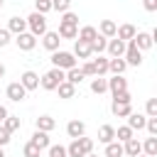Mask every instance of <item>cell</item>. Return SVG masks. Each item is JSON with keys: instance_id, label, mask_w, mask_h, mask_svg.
Here are the masks:
<instances>
[{"instance_id": "6", "label": "cell", "mask_w": 157, "mask_h": 157, "mask_svg": "<svg viewBox=\"0 0 157 157\" xmlns=\"http://www.w3.org/2000/svg\"><path fill=\"white\" fill-rule=\"evenodd\" d=\"M5 93H7V98H10L12 103H20V101H25L27 88H25L20 81H15V83H10V86H7V91H5Z\"/></svg>"}, {"instance_id": "32", "label": "cell", "mask_w": 157, "mask_h": 157, "mask_svg": "<svg viewBox=\"0 0 157 157\" xmlns=\"http://www.w3.org/2000/svg\"><path fill=\"white\" fill-rule=\"evenodd\" d=\"M130 137H135V130H132V128L120 125V128L115 130V140H118V142H125V140H130Z\"/></svg>"}, {"instance_id": "1", "label": "cell", "mask_w": 157, "mask_h": 157, "mask_svg": "<svg viewBox=\"0 0 157 157\" xmlns=\"http://www.w3.org/2000/svg\"><path fill=\"white\" fill-rule=\"evenodd\" d=\"M64 78H66V71L54 66V69H49V71H47V74L39 78V86H42L44 91H54V88H56V86H59Z\"/></svg>"}, {"instance_id": "16", "label": "cell", "mask_w": 157, "mask_h": 157, "mask_svg": "<svg viewBox=\"0 0 157 157\" xmlns=\"http://www.w3.org/2000/svg\"><path fill=\"white\" fill-rule=\"evenodd\" d=\"M29 142H34L39 150H47L49 145H52V140H49V132H44V130H34V135H32V140Z\"/></svg>"}, {"instance_id": "24", "label": "cell", "mask_w": 157, "mask_h": 157, "mask_svg": "<svg viewBox=\"0 0 157 157\" xmlns=\"http://www.w3.org/2000/svg\"><path fill=\"white\" fill-rule=\"evenodd\" d=\"M61 39H76V34H78V27H74V25H64V22H59V32H56Z\"/></svg>"}, {"instance_id": "33", "label": "cell", "mask_w": 157, "mask_h": 157, "mask_svg": "<svg viewBox=\"0 0 157 157\" xmlns=\"http://www.w3.org/2000/svg\"><path fill=\"white\" fill-rule=\"evenodd\" d=\"M66 81H69V83H74V86H78V83L83 81V74H81V69H78V66L69 69V71H66Z\"/></svg>"}, {"instance_id": "39", "label": "cell", "mask_w": 157, "mask_h": 157, "mask_svg": "<svg viewBox=\"0 0 157 157\" xmlns=\"http://www.w3.org/2000/svg\"><path fill=\"white\" fill-rule=\"evenodd\" d=\"M49 10H52V0H34V12L47 15Z\"/></svg>"}, {"instance_id": "2", "label": "cell", "mask_w": 157, "mask_h": 157, "mask_svg": "<svg viewBox=\"0 0 157 157\" xmlns=\"http://www.w3.org/2000/svg\"><path fill=\"white\" fill-rule=\"evenodd\" d=\"M52 64L56 66V69H64V71H69V69H74L76 66V56L71 54V52H52Z\"/></svg>"}, {"instance_id": "38", "label": "cell", "mask_w": 157, "mask_h": 157, "mask_svg": "<svg viewBox=\"0 0 157 157\" xmlns=\"http://www.w3.org/2000/svg\"><path fill=\"white\" fill-rule=\"evenodd\" d=\"M78 140V145H81V150H83V155H88V152H93V140L91 137H86V135H81V137H76Z\"/></svg>"}, {"instance_id": "9", "label": "cell", "mask_w": 157, "mask_h": 157, "mask_svg": "<svg viewBox=\"0 0 157 157\" xmlns=\"http://www.w3.org/2000/svg\"><path fill=\"white\" fill-rule=\"evenodd\" d=\"M42 44H44V49H49V52H56L59 49V44H61V37L56 34V32H44L42 34Z\"/></svg>"}, {"instance_id": "41", "label": "cell", "mask_w": 157, "mask_h": 157, "mask_svg": "<svg viewBox=\"0 0 157 157\" xmlns=\"http://www.w3.org/2000/svg\"><path fill=\"white\" fill-rule=\"evenodd\" d=\"M71 7V0H52V10H56V12H66Z\"/></svg>"}, {"instance_id": "47", "label": "cell", "mask_w": 157, "mask_h": 157, "mask_svg": "<svg viewBox=\"0 0 157 157\" xmlns=\"http://www.w3.org/2000/svg\"><path fill=\"white\" fill-rule=\"evenodd\" d=\"M10 44V29H0V47Z\"/></svg>"}, {"instance_id": "23", "label": "cell", "mask_w": 157, "mask_h": 157, "mask_svg": "<svg viewBox=\"0 0 157 157\" xmlns=\"http://www.w3.org/2000/svg\"><path fill=\"white\" fill-rule=\"evenodd\" d=\"M98 140H101L103 145L113 142V140H115V128H113V125H101V128H98Z\"/></svg>"}, {"instance_id": "20", "label": "cell", "mask_w": 157, "mask_h": 157, "mask_svg": "<svg viewBox=\"0 0 157 157\" xmlns=\"http://www.w3.org/2000/svg\"><path fill=\"white\" fill-rule=\"evenodd\" d=\"M110 110H113L115 118H128V115L132 113V105H130V103H118V101H113Z\"/></svg>"}, {"instance_id": "50", "label": "cell", "mask_w": 157, "mask_h": 157, "mask_svg": "<svg viewBox=\"0 0 157 157\" xmlns=\"http://www.w3.org/2000/svg\"><path fill=\"white\" fill-rule=\"evenodd\" d=\"M2 76H5V66L0 64V78H2Z\"/></svg>"}, {"instance_id": "34", "label": "cell", "mask_w": 157, "mask_h": 157, "mask_svg": "<svg viewBox=\"0 0 157 157\" xmlns=\"http://www.w3.org/2000/svg\"><path fill=\"white\" fill-rule=\"evenodd\" d=\"M2 125H5V128H7L10 132H17V130L22 128V123H20V118H17V115H10V113H7V118L2 120Z\"/></svg>"}, {"instance_id": "51", "label": "cell", "mask_w": 157, "mask_h": 157, "mask_svg": "<svg viewBox=\"0 0 157 157\" xmlns=\"http://www.w3.org/2000/svg\"><path fill=\"white\" fill-rule=\"evenodd\" d=\"M83 157H98V155H93V152H88V155H83Z\"/></svg>"}, {"instance_id": "36", "label": "cell", "mask_w": 157, "mask_h": 157, "mask_svg": "<svg viewBox=\"0 0 157 157\" xmlns=\"http://www.w3.org/2000/svg\"><path fill=\"white\" fill-rule=\"evenodd\" d=\"M66 157H83V150H81L78 140H74V142L66 147Z\"/></svg>"}, {"instance_id": "48", "label": "cell", "mask_w": 157, "mask_h": 157, "mask_svg": "<svg viewBox=\"0 0 157 157\" xmlns=\"http://www.w3.org/2000/svg\"><path fill=\"white\" fill-rule=\"evenodd\" d=\"M142 5H145L147 12H155L157 10V0H142Z\"/></svg>"}, {"instance_id": "26", "label": "cell", "mask_w": 157, "mask_h": 157, "mask_svg": "<svg viewBox=\"0 0 157 157\" xmlns=\"http://www.w3.org/2000/svg\"><path fill=\"white\" fill-rule=\"evenodd\" d=\"M91 91L93 93H105L108 91V78H103V76H93V81H91Z\"/></svg>"}, {"instance_id": "31", "label": "cell", "mask_w": 157, "mask_h": 157, "mask_svg": "<svg viewBox=\"0 0 157 157\" xmlns=\"http://www.w3.org/2000/svg\"><path fill=\"white\" fill-rule=\"evenodd\" d=\"M91 64H93V69H96V76L108 74V59H105V56H101V54H98V59H93Z\"/></svg>"}, {"instance_id": "43", "label": "cell", "mask_w": 157, "mask_h": 157, "mask_svg": "<svg viewBox=\"0 0 157 157\" xmlns=\"http://www.w3.org/2000/svg\"><path fill=\"white\" fill-rule=\"evenodd\" d=\"M10 135H12V132H10V130H7V128H5L2 123H0V147H5V145H7L10 140H12Z\"/></svg>"}, {"instance_id": "15", "label": "cell", "mask_w": 157, "mask_h": 157, "mask_svg": "<svg viewBox=\"0 0 157 157\" xmlns=\"http://www.w3.org/2000/svg\"><path fill=\"white\" fill-rule=\"evenodd\" d=\"M66 135L76 140V137L86 135V125H83L81 120H69V125H66Z\"/></svg>"}, {"instance_id": "42", "label": "cell", "mask_w": 157, "mask_h": 157, "mask_svg": "<svg viewBox=\"0 0 157 157\" xmlns=\"http://www.w3.org/2000/svg\"><path fill=\"white\" fill-rule=\"evenodd\" d=\"M47 150H49V157H66V147L61 145H49Z\"/></svg>"}, {"instance_id": "35", "label": "cell", "mask_w": 157, "mask_h": 157, "mask_svg": "<svg viewBox=\"0 0 157 157\" xmlns=\"http://www.w3.org/2000/svg\"><path fill=\"white\" fill-rule=\"evenodd\" d=\"M145 115H147V118H157V98H147V103H145Z\"/></svg>"}, {"instance_id": "49", "label": "cell", "mask_w": 157, "mask_h": 157, "mask_svg": "<svg viewBox=\"0 0 157 157\" xmlns=\"http://www.w3.org/2000/svg\"><path fill=\"white\" fill-rule=\"evenodd\" d=\"M5 118H7V108H5V105H0V123H2Z\"/></svg>"}, {"instance_id": "46", "label": "cell", "mask_w": 157, "mask_h": 157, "mask_svg": "<svg viewBox=\"0 0 157 157\" xmlns=\"http://www.w3.org/2000/svg\"><path fill=\"white\" fill-rule=\"evenodd\" d=\"M81 74H83V76H96V69H93V64H91V61H86V64L81 66Z\"/></svg>"}, {"instance_id": "10", "label": "cell", "mask_w": 157, "mask_h": 157, "mask_svg": "<svg viewBox=\"0 0 157 157\" xmlns=\"http://www.w3.org/2000/svg\"><path fill=\"white\" fill-rule=\"evenodd\" d=\"M105 52H108L110 56H123V54H125V42L118 39V37H110L108 44H105Z\"/></svg>"}, {"instance_id": "4", "label": "cell", "mask_w": 157, "mask_h": 157, "mask_svg": "<svg viewBox=\"0 0 157 157\" xmlns=\"http://www.w3.org/2000/svg\"><path fill=\"white\" fill-rule=\"evenodd\" d=\"M123 56H125V64H128V66H140V64H142V52L135 47L132 39L125 42V54H123Z\"/></svg>"}, {"instance_id": "29", "label": "cell", "mask_w": 157, "mask_h": 157, "mask_svg": "<svg viewBox=\"0 0 157 157\" xmlns=\"http://www.w3.org/2000/svg\"><path fill=\"white\" fill-rule=\"evenodd\" d=\"M105 157H123V142L113 140L105 145Z\"/></svg>"}, {"instance_id": "53", "label": "cell", "mask_w": 157, "mask_h": 157, "mask_svg": "<svg viewBox=\"0 0 157 157\" xmlns=\"http://www.w3.org/2000/svg\"><path fill=\"white\" fill-rule=\"evenodd\" d=\"M137 157H147V155H142V152H140V155H137Z\"/></svg>"}, {"instance_id": "45", "label": "cell", "mask_w": 157, "mask_h": 157, "mask_svg": "<svg viewBox=\"0 0 157 157\" xmlns=\"http://www.w3.org/2000/svg\"><path fill=\"white\" fill-rule=\"evenodd\" d=\"M145 128H147V132H150V135H157V118H147Z\"/></svg>"}, {"instance_id": "11", "label": "cell", "mask_w": 157, "mask_h": 157, "mask_svg": "<svg viewBox=\"0 0 157 157\" xmlns=\"http://www.w3.org/2000/svg\"><path fill=\"white\" fill-rule=\"evenodd\" d=\"M140 152H142V142H140L137 137H130V140H125V142H123V155L137 157Z\"/></svg>"}, {"instance_id": "30", "label": "cell", "mask_w": 157, "mask_h": 157, "mask_svg": "<svg viewBox=\"0 0 157 157\" xmlns=\"http://www.w3.org/2000/svg\"><path fill=\"white\" fill-rule=\"evenodd\" d=\"M105 44H108V37L98 34V37L91 42V52H93V54H103V52H105Z\"/></svg>"}, {"instance_id": "12", "label": "cell", "mask_w": 157, "mask_h": 157, "mask_svg": "<svg viewBox=\"0 0 157 157\" xmlns=\"http://www.w3.org/2000/svg\"><path fill=\"white\" fill-rule=\"evenodd\" d=\"M7 29H10V34L27 32V20H25V17H20V15H15V17H10V22H7Z\"/></svg>"}, {"instance_id": "25", "label": "cell", "mask_w": 157, "mask_h": 157, "mask_svg": "<svg viewBox=\"0 0 157 157\" xmlns=\"http://www.w3.org/2000/svg\"><path fill=\"white\" fill-rule=\"evenodd\" d=\"M76 37L91 44V42H93L96 37H98V29H96V27H91V25H86V27H81V29H78V34H76Z\"/></svg>"}, {"instance_id": "28", "label": "cell", "mask_w": 157, "mask_h": 157, "mask_svg": "<svg viewBox=\"0 0 157 157\" xmlns=\"http://www.w3.org/2000/svg\"><path fill=\"white\" fill-rule=\"evenodd\" d=\"M142 152H145L147 157H157V137H155V135L142 142Z\"/></svg>"}, {"instance_id": "3", "label": "cell", "mask_w": 157, "mask_h": 157, "mask_svg": "<svg viewBox=\"0 0 157 157\" xmlns=\"http://www.w3.org/2000/svg\"><path fill=\"white\" fill-rule=\"evenodd\" d=\"M27 20V27H29V32L34 34V37H42L44 32H47V17L42 15V12H32L29 17H25Z\"/></svg>"}, {"instance_id": "19", "label": "cell", "mask_w": 157, "mask_h": 157, "mask_svg": "<svg viewBox=\"0 0 157 157\" xmlns=\"http://www.w3.org/2000/svg\"><path fill=\"white\" fill-rule=\"evenodd\" d=\"M54 91H59V98H74V96H76V86H74V83H69L66 78H64Z\"/></svg>"}, {"instance_id": "27", "label": "cell", "mask_w": 157, "mask_h": 157, "mask_svg": "<svg viewBox=\"0 0 157 157\" xmlns=\"http://www.w3.org/2000/svg\"><path fill=\"white\" fill-rule=\"evenodd\" d=\"M115 29H118V25H115L113 20H103V22H101V32H98V34H103V37H108V39H110V37H115Z\"/></svg>"}, {"instance_id": "54", "label": "cell", "mask_w": 157, "mask_h": 157, "mask_svg": "<svg viewBox=\"0 0 157 157\" xmlns=\"http://www.w3.org/2000/svg\"><path fill=\"white\" fill-rule=\"evenodd\" d=\"M0 10H2V0H0Z\"/></svg>"}, {"instance_id": "17", "label": "cell", "mask_w": 157, "mask_h": 157, "mask_svg": "<svg viewBox=\"0 0 157 157\" xmlns=\"http://www.w3.org/2000/svg\"><path fill=\"white\" fill-rule=\"evenodd\" d=\"M135 32H137V29H135V25H120V27L115 29V37H118V39H123V42H130V39L135 37Z\"/></svg>"}, {"instance_id": "13", "label": "cell", "mask_w": 157, "mask_h": 157, "mask_svg": "<svg viewBox=\"0 0 157 157\" xmlns=\"http://www.w3.org/2000/svg\"><path fill=\"white\" fill-rule=\"evenodd\" d=\"M20 83H22L27 91H34V88H39V76H37L34 71H25V74L20 76Z\"/></svg>"}, {"instance_id": "22", "label": "cell", "mask_w": 157, "mask_h": 157, "mask_svg": "<svg viewBox=\"0 0 157 157\" xmlns=\"http://www.w3.org/2000/svg\"><path fill=\"white\" fill-rule=\"evenodd\" d=\"M34 125H37V130H44V132H52V130L56 128V120H54L52 115H39Z\"/></svg>"}, {"instance_id": "52", "label": "cell", "mask_w": 157, "mask_h": 157, "mask_svg": "<svg viewBox=\"0 0 157 157\" xmlns=\"http://www.w3.org/2000/svg\"><path fill=\"white\" fill-rule=\"evenodd\" d=\"M0 157H5V150H2V147H0Z\"/></svg>"}, {"instance_id": "14", "label": "cell", "mask_w": 157, "mask_h": 157, "mask_svg": "<svg viewBox=\"0 0 157 157\" xmlns=\"http://www.w3.org/2000/svg\"><path fill=\"white\" fill-rule=\"evenodd\" d=\"M74 56H78V59H88L93 52H91V44L88 42H83V39H76V44H74V52H71Z\"/></svg>"}, {"instance_id": "5", "label": "cell", "mask_w": 157, "mask_h": 157, "mask_svg": "<svg viewBox=\"0 0 157 157\" xmlns=\"http://www.w3.org/2000/svg\"><path fill=\"white\" fill-rule=\"evenodd\" d=\"M15 44H17L22 52H32V49L37 47V37H34L32 32H20V34H15Z\"/></svg>"}, {"instance_id": "21", "label": "cell", "mask_w": 157, "mask_h": 157, "mask_svg": "<svg viewBox=\"0 0 157 157\" xmlns=\"http://www.w3.org/2000/svg\"><path fill=\"white\" fill-rule=\"evenodd\" d=\"M145 123H147V115H142V113H130L128 115V128H132V130H142Z\"/></svg>"}, {"instance_id": "37", "label": "cell", "mask_w": 157, "mask_h": 157, "mask_svg": "<svg viewBox=\"0 0 157 157\" xmlns=\"http://www.w3.org/2000/svg\"><path fill=\"white\" fill-rule=\"evenodd\" d=\"M39 152H42V150H39L34 142H25V147H22V155H25V157H39Z\"/></svg>"}, {"instance_id": "44", "label": "cell", "mask_w": 157, "mask_h": 157, "mask_svg": "<svg viewBox=\"0 0 157 157\" xmlns=\"http://www.w3.org/2000/svg\"><path fill=\"white\" fill-rule=\"evenodd\" d=\"M113 101H118V103H130V101H132V96H130V91H120V93H115V96H113Z\"/></svg>"}, {"instance_id": "18", "label": "cell", "mask_w": 157, "mask_h": 157, "mask_svg": "<svg viewBox=\"0 0 157 157\" xmlns=\"http://www.w3.org/2000/svg\"><path fill=\"white\" fill-rule=\"evenodd\" d=\"M125 69H128V64H125L123 56H110V59H108V71H110V74H123Z\"/></svg>"}, {"instance_id": "7", "label": "cell", "mask_w": 157, "mask_h": 157, "mask_svg": "<svg viewBox=\"0 0 157 157\" xmlns=\"http://www.w3.org/2000/svg\"><path fill=\"white\" fill-rule=\"evenodd\" d=\"M132 42H135V47H137L140 52H145V49H152V44H155V37H152L150 32H135Z\"/></svg>"}, {"instance_id": "40", "label": "cell", "mask_w": 157, "mask_h": 157, "mask_svg": "<svg viewBox=\"0 0 157 157\" xmlns=\"http://www.w3.org/2000/svg\"><path fill=\"white\" fill-rule=\"evenodd\" d=\"M61 22L64 25H74V27H78V15H74V12H61Z\"/></svg>"}, {"instance_id": "8", "label": "cell", "mask_w": 157, "mask_h": 157, "mask_svg": "<svg viewBox=\"0 0 157 157\" xmlns=\"http://www.w3.org/2000/svg\"><path fill=\"white\" fill-rule=\"evenodd\" d=\"M108 91L113 96L120 91H128V78H123V74H113V78H108Z\"/></svg>"}]
</instances>
